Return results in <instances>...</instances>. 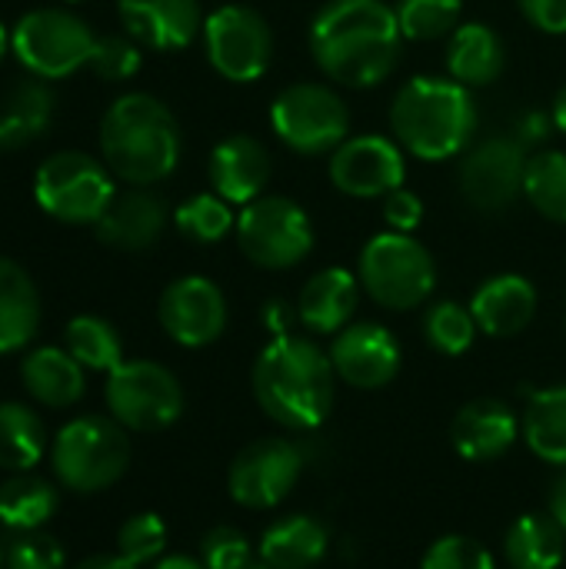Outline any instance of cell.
Instances as JSON below:
<instances>
[{
  "label": "cell",
  "mask_w": 566,
  "mask_h": 569,
  "mask_svg": "<svg viewBox=\"0 0 566 569\" xmlns=\"http://www.w3.org/2000/svg\"><path fill=\"white\" fill-rule=\"evenodd\" d=\"M400 23L387 0H327L310 23L314 63L337 83L364 90L400 60Z\"/></svg>",
  "instance_id": "1"
},
{
  "label": "cell",
  "mask_w": 566,
  "mask_h": 569,
  "mask_svg": "<svg viewBox=\"0 0 566 569\" xmlns=\"http://www.w3.org/2000/svg\"><path fill=\"white\" fill-rule=\"evenodd\" d=\"M254 397L284 430H317L337 397V370L310 337H274L254 363Z\"/></svg>",
  "instance_id": "2"
},
{
  "label": "cell",
  "mask_w": 566,
  "mask_h": 569,
  "mask_svg": "<svg viewBox=\"0 0 566 569\" xmlns=\"http://www.w3.org/2000/svg\"><path fill=\"white\" fill-rule=\"evenodd\" d=\"M100 160L130 187L167 180L180 163L177 117L150 93L117 97L100 120Z\"/></svg>",
  "instance_id": "3"
},
{
  "label": "cell",
  "mask_w": 566,
  "mask_h": 569,
  "mask_svg": "<svg viewBox=\"0 0 566 569\" xmlns=\"http://www.w3.org/2000/svg\"><path fill=\"white\" fill-rule=\"evenodd\" d=\"M397 143L420 160H450L467 150L477 130V103L470 87L454 77H414L390 107Z\"/></svg>",
  "instance_id": "4"
},
{
  "label": "cell",
  "mask_w": 566,
  "mask_h": 569,
  "mask_svg": "<svg viewBox=\"0 0 566 569\" xmlns=\"http://www.w3.org/2000/svg\"><path fill=\"white\" fill-rule=\"evenodd\" d=\"M50 467L63 490L77 497L103 493L130 467L127 430L107 417H73L50 443Z\"/></svg>",
  "instance_id": "5"
},
{
  "label": "cell",
  "mask_w": 566,
  "mask_h": 569,
  "mask_svg": "<svg viewBox=\"0 0 566 569\" xmlns=\"http://www.w3.org/2000/svg\"><path fill=\"white\" fill-rule=\"evenodd\" d=\"M113 173L103 160L83 150L50 153L33 173V200L37 207L70 227H93L110 200L117 197Z\"/></svg>",
  "instance_id": "6"
},
{
  "label": "cell",
  "mask_w": 566,
  "mask_h": 569,
  "mask_svg": "<svg viewBox=\"0 0 566 569\" xmlns=\"http://www.w3.org/2000/svg\"><path fill=\"white\" fill-rule=\"evenodd\" d=\"M357 280L384 310H414L430 300L437 287V263L420 240L390 230L367 240Z\"/></svg>",
  "instance_id": "7"
},
{
  "label": "cell",
  "mask_w": 566,
  "mask_h": 569,
  "mask_svg": "<svg viewBox=\"0 0 566 569\" xmlns=\"http://www.w3.org/2000/svg\"><path fill=\"white\" fill-rule=\"evenodd\" d=\"M93 43V30L63 7L27 10L10 30V53L40 80H63L80 67H90Z\"/></svg>",
  "instance_id": "8"
},
{
  "label": "cell",
  "mask_w": 566,
  "mask_h": 569,
  "mask_svg": "<svg viewBox=\"0 0 566 569\" xmlns=\"http://www.w3.org/2000/svg\"><path fill=\"white\" fill-rule=\"evenodd\" d=\"M270 127L294 153L320 157L350 137V110L327 83H294L270 103Z\"/></svg>",
  "instance_id": "9"
},
{
  "label": "cell",
  "mask_w": 566,
  "mask_h": 569,
  "mask_svg": "<svg viewBox=\"0 0 566 569\" xmlns=\"http://www.w3.org/2000/svg\"><path fill=\"white\" fill-rule=\"evenodd\" d=\"M240 253L260 270H290L314 250V223L290 197H257L237 213Z\"/></svg>",
  "instance_id": "10"
},
{
  "label": "cell",
  "mask_w": 566,
  "mask_h": 569,
  "mask_svg": "<svg viewBox=\"0 0 566 569\" xmlns=\"http://www.w3.org/2000/svg\"><path fill=\"white\" fill-rule=\"evenodd\" d=\"M107 410L133 433H160L183 413L180 380L153 360H123L107 373Z\"/></svg>",
  "instance_id": "11"
},
{
  "label": "cell",
  "mask_w": 566,
  "mask_h": 569,
  "mask_svg": "<svg viewBox=\"0 0 566 569\" xmlns=\"http://www.w3.org/2000/svg\"><path fill=\"white\" fill-rule=\"evenodd\" d=\"M203 47L210 67L230 83H254L274 60L270 23L244 3H224L203 20Z\"/></svg>",
  "instance_id": "12"
},
{
  "label": "cell",
  "mask_w": 566,
  "mask_h": 569,
  "mask_svg": "<svg viewBox=\"0 0 566 569\" xmlns=\"http://www.w3.org/2000/svg\"><path fill=\"white\" fill-rule=\"evenodd\" d=\"M304 470V457L290 440L270 437L244 447L227 473V490L234 503L247 510H270L287 500Z\"/></svg>",
  "instance_id": "13"
},
{
  "label": "cell",
  "mask_w": 566,
  "mask_h": 569,
  "mask_svg": "<svg viewBox=\"0 0 566 569\" xmlns=\"http://www.w3.org/2000/svg\"><path fill=\"white\" fill-rule=\"evenodd\" d=\"M524 143L514 137H487L460 163V193L480 213H500L524 193Z\"/></svg>",
  "instance_id": "14"
},
{
  "label": "cell",
  "mask_w": 566,
  "mask_h": 569,
  "mask_svg": "<svg viewBox=\"0 0 566 569\" xmlns=\"http://www.w3.org/2000/svg\"><path fill=\"white\" fill-rule=\"evenodd\" d=\"M407 163L400 143L364 133V137H347L334 153H330V180L340 193L374 200L387 197L390 190L404 187Z\"/></svg>",
  "instance_id": "15"
},
{
  "label": "cell",
  "mask_w": 566,
  "mask_h": 569,
  "mask_svg": "<svg viewBox=\"0 0 566 569\" xmlns=\"http://www.w3.org/2000/svg\"><path fill=\"white\" fill-rule=\"evenodd\" d=\"M167 337L187 350L210 347L227 330V300L207 277H180L160 293L157 307Z\"/></svg>",
  "instance_id": "16"
},
{
  "label": "cell",
  "mask_w": 566,
  "mask_h": 569,
  "mask_svg": "<svg viewBox=\"0 0 566 569\" xmlns=\"http://www.w3.org/2000/svg\"><path fill=\"white\" fill-rule=\"evenodd\" d=\"M330 363L357 390H380L400 373L397 337L380 323H350L334 337Z\"/></svg>",
  "instance_id": "17"
},
{
  "label": "cell",
  "mask_w": 566,
  "mask_h": 569,
  "mask_svg": "<svg viewBox=\"0 0 566 569\" xmlns=\"http://www.w3.org/2000/svg\"><path fill=\"white\" fill-rule=\"evenodd\" d=\"M207 173H210L214 193H220L227 203L247 207L257 197H264V190L274 177V163H270L267 147L257 137L230 133L214 147Z\"/></svg>",
  "instance_id": "18"
},
{
  "label": "cell",
  "mask_w": 566,
  "mask_h": 569,
  "mask_svg": "<svg viewBox=\"0 0 566 569\" xmlns=\"http://www.w3.org/2000/svg\"><path fill=\"white\" fill-rule=\"evenodd\" d=\"M127 33L153 50H183L203 30L200 0H117Z\"/></svg>",
  "instance_id": "19"
},
{
  "label": "cell",
  "mask_w": 566,
  "mask_h": 569,
  "mask_svg": "<svg viewBox=\"0 0 566 569\" xmlns=\"http://www.w3.org/2000/svg\"><path fill=\"white\" fill-rule=\"evenodd\" d=\"M163 227H167V203L143 187H133L123 193L117 190L103 217L93 223L100 243L113 250H130V253L150 250L163 237Z\"/></svg>",
  "instance_id": "20"
},
{
  "label": "cell",
  "mask_w": 566,
  "mask_h": 569,
  "mask_svg": "<svg viewBox=\"0 0 566 569\" xmlns=\"http://www.w3.org/2000/svg\"><path fill=\"white\" fill-rule=\"evenodd\" d=\"M517 417L507 403L494 400V397H480V400H470L454 427H450V440H454V450L470 460V463H487V460H497L504 457L514 440H517Z\"/></svg>",
  "instance_id": "21"
},
{
  "label": "cell",
  "mask_w": 566,
  "mask_h": 569,
  "mask_svg": "<svg viewBox=\"0 0 566 569\" xmlns=\"http://www.w3.org/2000/svg\"><path fill=\"white\" fill-rule=\"evenodd\" d=\"M470 313L487 337H517L537 313V290L520 273L490 277L484 287H477Z\"/></svg>",
  "instance_id": "22"
},
{
  "label": "cell",
  "mask_w": 566,
  "mask_h": 569,
  "mask_svg": "<svg viewBox=\"0 0 566 569\" xmlns=\"http://www.w3.org/2000/svg\"><path fill=\"white\" fill-rule=\"evenodd\" d=\"M357 300L360 280L344 267H327L304 283L297 297V317L310 333H340L350 327Z\"/></svg>",
  "instance_id": "23"
},
{
  "label": "cell",
  "mask_w": 566,
  "mask_h": 569,
  "mask_svg": "<svg viewBox=\"0 0 566 569\" xmlns=\"http://www.w3.org/2000/svg\"><path fill=\"white\" fill-rule=\"evenodd\" d=\"M20 383L30 393V400L47 407V410H67L87 390L83 367L70 357L67 347H37V350H30L20 360Z\"/></svg>",
  "instance_id": "24"
},
{
  "label": "cell",
  "mask_w": 566,
  "mask_h": 569,
  "mask_svg": "<svg viewBox=\"0 0 566 569\" xmlns=\"http://www.w3.org/2000/svg\"><path fill=\"white\" fill-rule=\"evenodd\" d=\"M40 330V293L30 273L0 257V353H17L30 347Z\"/></svg>",
  "instance_id": "25"
},
{
  "label": "cell",
  "mask_w": 566,
  "mask_h": 569,
  "mask_svg": "<svg viewBox=\"0 0 566 569\" xmlns=\"http://www.w3.org/2000/svg\"><path fill=\"white\" fill-rule=\"evenodd\" d=\"M507 50L494 27L487 23H464L450 33L447 70L464 87H487L504 73Z\"/></svg>",
  "instance_id": "26"
},
{
  "label": "cell",
  "mask_w": 566,
  "mask_h": 569,
  "mask_svg": "<svg viewBox=\"0 0 566 569\" xmlns=\"http://www.w3.org/2000/svg\"><path fill=\"white\" fill-rule=\"evenodd\" d=\"M330 533L314 517H284L260 537V560L270 569H314L327 557Z\"/></svg>",
  "instance_id": "27"
},
{
  "label": "cell",
  "mask_w": 566,
  "mask_h": 569,
  "mask_svg": "<svg viewBox=\"0 0 566 569\" xmlns=\"http://www.w3.org/2000/svg\"><path fill=\"white\" fill-rule=\"evenodd\" d=\"M53 117V90L40 77L17 80L0 103V137L3 147H27L33 143Z\"/></svg>",
  "instance_id": "28"
},
{
  "label": "cell",
  "mask_w": 566,
  "mask_h": 569,
  "mask_svg": "<svg viewBox=\"0 0 566 569\" xmlns=\"http://www.w3.org/2000/svg\"><path fill=\"white\" fill-rule=\"evenodd\" d=\"M47 453V427L27 403H0V470L30 473Z\"/></svg>",
  "instance_id": "29"
},
{
  "label": "cell",
  "mask_w": 566,
  "mask_h": 569,
  "mask_svg": "<svg viewBox=\"0 0 566 569\" xmlns=\"http://www.w3.org/2000/svg\"><path fill=\"white\" fill-rule=\"evenodd\" d=\"M60 507V493L50 480L17 473L0 487V527L3 530H43Z\"/></svg>",
  "instance_id": "30"
},
{
  "label": "cell",
  "mask_w": 566,
  "mask_h": 569,
  "mask_svg": "<svg viewBox=\"0 0 566 569\" xmlns=\"http://www.w3.org/2000/svg\"><path fill=\"white\" fill-rule=\"evenodd\" d=\"M564 553L566 533L550 513H524L507 530V560L514 569H557Z\"/></svg>",
  "instance_id": "31"
},
{
  "label": "cell",
  "mask_w": 566,
  "mask_h": 569,
  "mask_svg": "<svg viewBox=\"0 0 566 569\" xmlns=\"http://www.w3.org/2000/svg\"><path fill=\"white\" fill-rule=\"evenodd\" d=\"M524 440L540 460L566 467V387L534 393L524 413Z\"/></svg>",
  "instance_id": "32"
},
{
  "label": "cell",
  "mask_w": 566,
  "mask_h": 569,
  "mask_svg": "<svg viewBox=\"0 0 566 569\" xmlns=\"http://www.w3.org/2000/svg\"><path fill=\"white\" fill-rule=\"evenodd\" d=\"M63 347L83 370H93V373H110L123 363V343H120L117 327L93 313H80L67 323Z\"/></svg>",
  "instance_id": "33"
},
{
  "label": "cell",
  "mask_w": 566,
  "mask_h": 569,
  "mask_svg": "<svg viewBox=\"0 0 566 569\" xmlns=\"http://www.w3.org/2000/svg\"><path fill=\"white\" fill-rule=\"evenodd\" d=\"M524 197L537 207L540 217L566 223V153L544 150L527 160Z\"/></svg>",
  "instance_id": "34"
},
{
  "label": "cell",
  "mask_w": 566,
  "mask_h": 569,
  "mask_svg": "<svg viewBox=\"0 0 566 569\" xmlns=\"http://www.w3.org/2000/svg\"><path fill=\"white\" fill-rule=\"evenodd\" d=\"M173 223L193 243H217L230 230H237V213L220 193H197L177 207Z\"/></svg>",
  "instance_id": "35"
},
{
  "label": "cell",
  "mask_w": 566,
  "mask_h": 569,
  "mask_svg": "<svg viewBox=\"0 0 566 569\" xmlns=\"http://www.w3.org/2000/svg\"><path fill=\"white\" fill-rule=\"evenodd\" d=\"M477 320L470 313V307H460L454 300H440L427 310L424 317V333H427V343L444 353V357H460L474 347L477 340Z\"/></svg>",
  "instance_id": "36"
},
{
  "label": "cell",
  "mask_w": 566,
  "mask_h": 569,
  "mask_svg": "<svg viewBox=\"0 0 566 569\" xmlns=\"http://www.w3.org/2000/svg\"><path fill=\"white\" fill-rule=\"evenodd\" d=\"M464 3L460 0H397L394 13L404 40H440L457 30Z\"/></svg>",
  "instance_id": "37"
},
{
  "label": "cell",
  "mask_w": 566,
  "mask_h": 569,
  "mask_svg": "<svg viewBox=\"0 0 566 569\" xmlns=\"http://www.w3.org/2000/svg\"><path fill=\"white\" fill-rule=\"evenodd\" d=\"M3 569H63L67 557L57 537L43 530H7L3 537Z\"/></svg>",
  "instance_id": "38"
},
{
  "label": "cell",
  "mask_w": 566,
  "mask_h": 569,
  "mask_svg": "<svg viewBox=\"0 0 566 569\" xmlns=\"http://www.w3.org/2000/svg\"><path fill=\"white\" fill-rule=\"evenodd\" d=\"M167 550V527L157 513H137L117 530V553L133 567L157 563Z\"/></svg>",
  "instance_id": "39"
},
{
  "label": "cell",
  "mask_w": 566,
  "mask_h": 569,
  "mask_svg": "<svg viewBox=\"0 0 566 569\" xmlns=\"http://www.w3.org/2000/svg\"><path fill=\"white\" fill-rule=\"evenodd\" d=\"M143 57H140V43L133 37H120V33H107L97 37L93 43V57H90V70L110 83L130 80L140 70Z\"/></svg>",
  "instance_id": "40"
},
{
  "label": "cell",
  "mask_w": 566,
  "mask_h": 569,
  "mask_svg": "<svg viewBox=\"0 0 566 569\" xmlns=\"http://www.w3.org/2000/svg\"><path fill=\"white\" fill-rule=\"evenodd\" d=\"M420 569H497L490 550L470 537H440L427 553H424V563Z\"/></svg>",
  "instance_id": "41"
},
{
  "label": "cell",
  "mask_w": 566,
  "mask_h": 569,
  "mask_svg": "<svg viewBox=\"0 0 566 569\" xmlns=\"http://www.w3.org/2000/svg\"><path fill=\"white\" fill-rule=\"evenodd\" d=\"M254 557L244 533L230 527H217L200 540V560L207 569H240Z\"/></svg>",
  "instance_id": "42"
},
{
  "label": "cell",
  "mask_w": 566,
  "mask_h": 569,
  "mask_svg": "<svg viewBox=\"0 0 566 569\" xmlns=\"http://www.w3.org/2000/svg\"><path fill=\"white\" fill-rule=\"evenodd\" d=\"M384 220L394 233H410L424 223V200L414 190L397 187L384 197Z\"/></svg>",
  "instance_id": "43"
},
{
  "label": "cell",
  "mask_w": 566,
  "mask_h": 569,
  "mask_svg": "<svg viewBox=\"0 0 566 569\" xmlns=\"http://www.w3.org/2000/svg\"><path fill=\"white\" fill-rule=\"evenodd\" d=\"M524 17L544 33H566V0H520Z\"/></svg>",
  "instance_id": "44"
},
{
  "label": "cell",
  "mask_w": 566,
  "mask_h": 569,
  "mask_svg": "<svg viewBox=\"0 0 566 569\" xmlns=\"http://www.w3.org/2000/svg\"><path fill=\"white\" fill-rule=\"evenodd\" d=\"M294 320H300V317H297V307H290V303H284V300H270V303L264 307V323L270 327L274 337H287Z\"/></svg>",
  "instance_id": "45"
},
{
  "label": "cell",
  "mask_w": 566,
  "mask_h": 569,
  "mask_svg": "<svg viewBox=\"0 0 566 569\" xmlns=\"http://www.w3.org/2000/svg\"><path fill=\"white\" fill-rule=\"evenodd\" d=\"M73 569H140V567H133V563H130V560H123L120 553H97V557L80 560Z\"/></svg>",
  "instance_id": "46"
},
{
  "label": "cell",
  "mask_w": 566,
  "mask_h": 569,
  "mask_svg": "<svg viewBox=\"0 0 566 569\" xmlns=\"http://www.w3.org/2000/svg\"><path fill=\"white\" fill-rule=\"evenodd\" d=\"M550 517L560 523V530L566 533V473L554 483V490H550Z\"/></svg>",
  "instance_id": "47"
},
{
  "label": "cell",
  "mask_w": 566,
  "mask_h": 569,
  "mask_svg": "<svg viewBox=\"0 0 566 569\" xmlns=\"http://www.w3.org/2000/svg\"><path fill=\"white\" fill-rule=\"evenodd\" d=\"M153 569H207L203 567V560H193V557H160Z\"/></svg>",
  "instance_id": "48"
},
{
  "label": "cell",
  "mask_w": 566,
  "mask_h": 569,
  "mask_svg": "<svg viewBox=\"0 0 566 569\" xmlns=\"http://www.w3.org/2000/svg\"><path fill=\"white\" fill-rule=\"evenodd\" d=\"M554 123L566 133V87L557 93V100H554Z\"/></svg>",
  "instance_id": "49"
},
{
  "label": "cell",
  "mask_w": 566,
  "mask_h": 569,
  "mask_svg": "<svg viewBox=\"0 0 566 569\" xmlns=\"http://www.w3.org/2000/svg\"><path fill=\"white\" fill-rule=\"evenodd\" d=\"M7 53H10V30L0 23V60H3Z\"/></svg>",
  "instance_id": "50"
},
{
  "label": "cell",
  "mask_w": 566,
  "mask_h": 569,
  "mask_svg": "<svg viewBox=\"0 0 566 569\" xmlns=\"http://www.w3.org/2000/svg\"><path fill=\"white\" fill-rule=\"evenodd\" d=\"M240 569H270V567H267V563L260 560V553H254V557H250V560H247V563H244Z\"/></svg>",
  "instance_id": "51"
},
{
  "label": "cell",
  "mask_w": 566,
  "mask_h": 569,
  "mask_svg": "<svg viewBox=\"0 0 566 569\" xmlns=\"http://www.w3.org/2000/svg\"><path fill=\"white\" fill-rule=\"evenodd\" d=\"M0 569H3V553H0Z\"/></svg>",
  "instance_id": "52"
},
{
  "label": "cell",
  "mask_w": 566,
  "mask_h": 569,
  "mask_svg": "<svg viewBox=\"0 0 566 569\" xmlns=\"http://www.w3.org/2000/svg\"><path fill=\"white\" fill-rule=\"evenodd\" d=\"M70 3H80V0H70Z\"/></svg>",
  "instance_id": "53"
},
{
  "label": "cell",
  "mask_w": 566,
  "mask_h": 569,
  "mask_svg": "<svg viewBox=\"0 0 566 569\" xmlns=\"http://www.w3.org/2000/svg\"><path fill=\"white\" fill-rule=\"evenodd\" d=\"M0 147H3V137H0Z\"/></svg>",
  "instance_id": "54"
}]
</instances>
